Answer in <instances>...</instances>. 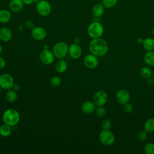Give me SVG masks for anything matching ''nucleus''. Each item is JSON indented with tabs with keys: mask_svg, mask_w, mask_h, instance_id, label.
I'll use <instances>...</instances> for the list:
<instances>
[{
	"mask_svg": "<svg viewBox=\"0 0 154 154\" xmlns=\"http://www.w3.org/2000/svg\"><path fill=\"white\" fill-rule=\"evenodd\" d=\"M88 48L90 52L97 57L105 55L108 51L106 41L101 37L93 38L89 43Z\"/></svg>",
	"mask_w": 154,
	"mask_h": 154,
	"instance_id": "obj_1",
	"label": "nucleus"
},
{
	"mask_svg": "<svg viewBox=\"0 0 154 154\" xmlns=\"http://www.w3.org/2000/svg\"><path fill=\"white\" fill-rule=\"evenodd\" d=\"M2 120L4 123L13 126L19 123L20 114L16 109L10 108L5 110L3 113Z\"/></svg>",
	"mask_w": 154,
	"mask_h": 154,
	"instance_id": "obj_2",
	"label": "nucleus"
},
{
	"mask_svg": "<svg viewBox=\"0 0 154 154\" xmlns=\"http://www.w3.org/2000/svg\"><path fill=\"white\" fill-rule=\"evenodd\" d=\"M104 32L103 25L99 22L91 23L87 28V33L92 38L101 37Z\"/></svg>",
	"mask_w": 154,
	"mask_h": 154,
	"instance_id": "obj_3",
	"label": "nucleus"
},
{
	"mask_svg": "<svg viewBox=\"0 0 154 154\" xmlns=\"http://www.w3.org/2000/svg\"><path fill=\"white\" fill-rule=\"evenodd\" d=\"M69 46L64 42L56 43L52 48V52L54 56L58 59H63L68 54Z\"/></svg>",
	"mask_w": 154,
	"mask_h": 154,
	"instance_id": "obj_4",
	"label": "nucleus"
},
{
	"mask_svg": "<svg viewBox=\"0 0 154 154\" xmlns=\"http://www.w3.org/2000/svg\"><path fill=\"white\" fill-rule=\"evenodd\" d=\"M99 139L100 142L105 146H111L115 142V136L109 129H103L99 134Z\"/></svg>",
	"mask_w": 154,
	"mask_h": 154,
	"instance_id": "obj_5",
	"label": "nucleus"
},
{
	"mask_svg": "<svg viewBox=\"0 0 154 154\" xmlns=\"http://www.w3.org/2000/svg\"><path fill=\"white\" fill-rule=\"evenodd\" d=\"M36 9L40 16H46L51 12V5L46 0H40L37 3Z\"/></svg>",
	"mask_w": 154,
	"mask_h": 154,
	"instance_id": "obj_6",
	"label": "nucleus"
},
{
	"mask_svg": "<svg viewBox=\"0 0 154 154\" xmlns=\"http://www.w3.org/2000/svg\"><path fill=\"white\" fill-rule=\"evenodd\" d=\"M13 77L8 73L0 75V87L4 90L11 89L14 84Z\"/></svg>",
	"mask_w": 154,
	"mask_h": 154,
	"instance_id": "obj_7",
	"label": "nucleus"
},
{
	"mask_svg": "<svg viewBox=\"0 0 154 154\" xmlns=\"http://www.w3.org/2000/svg\"><path fill=\"white\" fill-rule=\"evenodd\" d=\"M108 100L107 93L103 91L99 90L95 93L93 96V101L97 106H103Z\"/></svg>",
	"mask_w": 154,
	"mask_h": 154,
	"instance_id": "obj_8",
	"label": "nucleus"
},
{
	"mask_svg": "<svg viewBox=\"0 0 154 154\" xmlns=\"http://www.w3.org/2000/svg\"><path fill=\"white\" fill-rule=\"evenodd\" d=\"M54 55L52 52L49 49H44L41 52L39 55L41 62L45 65H50L54 61Z\"/></svg>",
	"mask_w": 154,
	"mask_h": 154,
	"instance_id": "obj_9",
	"label": "nucleus"
},
{
	"mask_svg": "<svg viewBox=\"0 0 154 154\" xmlns=\"http://www.w3.org/2000/svg\"><path fill=\"white\" fill-rule=\"evenodd\" d=\"M84 65L90 69L96 68L99 64V60L97 57L91 54L87 55L84 59Z\"/></svg>",
	"mask_w": 154,
	"mask_h": 154,
	"instance_id": "obj_10",
	"label": "nucleus"
},
{
	"mask_svg": "<svg viewBox=\"0 0 154 154\" xmlns=\"http://www.w3.org/2000/svg\"><path fill=\"white\" fill-rule=\"evenodd\" d=\"M68 54L72 58L78 59L81 56L82 54L81 47L78 43H72L69 46Z\"/></svg>",
	"mask_w": 154,
	"mask_h": 154,
	"instance_id": "obj_11",
	"label": "nucleus"
},
{
	"mask_svg": "<svg viewBox=\"0 0 154 154\" xmlns=\"http://www.w3.org/2000/svg\"><path fill=\"white\" fill-rule=\"evenodd\" d=\"M46 29L41 26H36L32 29L31 31V36L32 37L38 41L43 40L46 36Z\"/></svg>",
	"mask_w": 154,
	"mask_h": 154,
	"instance_id": "obj_12",
	"label": "nucleus"
},
{
	"mask_svg": "<svg viewBox=\"0 0 154 154\" xmlns=\"http://www.w3.org/2000/svg\"><path fill=\"white\" fill-rule=\"evenodd\" d=\"M130 93L128 90L125 89H121L119 90L116 95V99L117 101L122 105H124L128 102L130 100Z\"/></svg>",
	"mask_w": 154,
	"mask_h": 154,
	"instance_id": "obj_13",
	"label": "nucleus"
},
{
	"mask_svg": "<svg viewBox=\"0 0 154 154\" xmlns=\"http://www.w3.org/2000/svg\"><path fill=\"white\" fill-rule=\"evenodd\" d=\"M13 34L10 29L7 27H2L0 29V40L4 42H8L12 38Z\"/></svg>",
	"mask_w": 154,
	"mask_h": 154,
	"instance_id": "obj_14",
	"label": "nucleus"
},
{
	"mask_svg": "<svg viewBox=\"0 0 154 154\" xmlns=\"http://www.w3.org/2000/svg\"><path fill=\"white\" fill-rule=\"evenodd\" d=\"M23 5L24 3L23 0H10L9 8L11 11L17 13L22 10Z\"/></svg>",
	"mask_w": 154,
	"mask_h": 154,
	"instance_id": "obj_15",
	"label": "nucleus"
},
{
	"mask_svg": "<svg viewBox=\"0 0 154 154\" xmlns=\"http://www.w3.org/2000/svg\"><path fill=\"white\" fill-rule=\"evenodd\" d=\"M81 109L82 112L85 114H91L96 109V105L93 101L87 100L82 103Z\"/></svg>",
	"mask_w": 154,
	"mask_h": 154,
	"instance_id": "obj_16",
	"label": "nucleus"
},
{
	"mask_svg": "<svg viewBox=\"0 0 154 154\" xmlns=\"http://www.w3.org/2000/svg\"><path fill=\"white\" fill-rule=\"evenodd\" d=\"M105 12V7L102 3H96L93 6L92 13L94 17H100L102 16Z\"/></svg>",
	"mask_w": 154,
	"mask_h": 154,
	"instance_id": "obj_17",
	"label": "nucleus"
},
{
	"mask_svg": "<svg viewBox=\"0 0 154 154\" xmlns=\"http://www.w3.org/2000/svg\"><path fill=\"white\" fill-rule=\"evenodd\" d=\"M55 70L60 73H63L65 72L67 69V63L63 59H60L55 65Z\"/></svg>",
	"mask_w": 154,
	"mask_h": 154,
	"instance_id": "obj_18",
	"label": "nucleus"
},
{
	"mask_svg": "<svg viewBox=\"0 0 154 154\" xmlns=\"http://www.w3.org/2000/svg\"><path fill=\"white\" fill-rule=\"evenodd\" d=\"M11 18V13L5 9L0 10V23H5L8 22Z\"/></svg>",
	"mask_w": 154,
	"mask_h": 154,
	"instance_id": "obj_19",
	"label": "nucleus"
},
{
	"mask_svg": "<svg viewBox=\"0 0 154 154\" xmlns=\"http://www.w3.org/2000/svg\"><path fill=\"white\" fill-rule=\"evenodd\" d=\"M142 45L144 49L147 51H154V38L148 37L144 39Z\"/></svg>",
	"mask_w": 154,
	"mask_h": 154,
	"instance_id": "obj_20",
	"label": "nucleus"
},
{
	"mask_svg": "<svg viewBox=\"0 0 154 154\" xmlns=\"http://www.w3.org/2000/svg\"><path fill=\"white\" fill-rule=\"evenodd\" d=\"M145 63L150 66H154V51H147L144 56Z\"/></svg>",
	"mask_w": 154,
	"mask_h": 154,
	"instance_id": "obj_21",
	"label": "nucleus"
},
{
	"mask_svg": "<svg viewBox=\"0 0 154 154\" xmlns=\"http://www.w3.org/2000/svg\"><path fill=\"white\" fill-rule=\"evenodd\" d=\"M5 99L7 101L10 103L14 102L17 99V94L16 91L14 90H8V91L5 94Z\"/></svg>",
	"mask_w": 154,
	"mask_h": 154,
	"instance_id": "obj_22",
	"label": "nucleus"
},
{
	"mask_svg": "<svg viewBox=\"0 0 154 154\" xmlns=\"http://www.w3.org/2000/svg\"><path fill=\"white\" fill-rule=\"evenodd\" d=\"M11 133V126L7 124H3L0 126V135L3 137H8Z\"/></svg>",
	"mask_w": 154,
	"mask_h": 154,
	"instance_id": "obj_23",
	"label": "nucleus"
},
{
	"mask_svg": "<svg viewBox=\"0 0 154 154\" xmlns=\"http://www.w3.org/2000/svg\"><path fill=\"white\" fill-rule=\"evenodd\" d=\"M144 128L147 132H154V118H150L147 119L144 123Z\"/></svg>",
	"mask_w": 154,
	"mask_h": 154,
	"instance_id": "obj_24",
	"label": "nucleus"
},
{
	"mask_svg": "<svg viewBox=\"0 0 154 154\" xmlns=\"http://www.w3.org/2000/svg\"><path fill=\"white\" fill-rule=\"evenodd\" d=\"M141 76L145 79H149L152 76V70L148 67H143L140 70Z\"/></svg>",
	"mask_w": 154,
	"mask_h": 154,
	"instance_id": "obj_25",
	"label": "nucleus"
},
{
	"mask_svg": "<svg viewBox=\"0 0 154 154\" xmlns=\"http://www.w3.org/2000/svg\"><path fill=\"white\" fill-rule=\"evenodd\" d=\"M102 4L106 8H111L114 7L118 2V0H101Z\"/></svg>",
	"mask_w": 154,
	"mask_h": 154,
	"instance_id": "obj_26",
	"label": "nucleus"
},
{
	"mask_svg": "<svg viewBox=\"0 0 154 154\" xmlns=\"http://www.w3.org/2000/svg\"><path fill=\"white\" fill-rule=\"evenodd\" d=\"M61 83V78L58 76H54L51 78L50 84L53 87H58Z\"/></svg>",
	"mask_w": 154,
	"mask_h": 154,
	"instance_id": "obj_27",
	"label": "nucleus"
},
{
	"mask_svg": "<svg viewBox=\"0 0 154 154\" xmlns=\"http://www.w3.org/2000/svg\"><path fill=\"white\" fill-rule=\"evenodd\" d=\"M144 152L147 154H154V143H147L144 148Z\"/></svg>",
	"mask_w": 154,
	"mask_h": 154,
	"instance_id": "obj_28",
	"label": "nucleus"
},
{
	"mask_svg": "<svg viewBox=\"0 0 154 154\" xmlns=\"http://www.w3.org/2000/svg\"><path fill=\"white\" fill-rule=\"evenodd\" d=\"M106 113V109L103 106H99L96 109V114L98 117H100V118L103 117L105 116Z\"/></svg>",
	"mask_w": 154,
	"mask_h": 154,
	"instance_id": "obj_29",
	"label": "nucleus"
},
{
	"mask_svg": "<svg viewBox=\"0 0 154 154\" xmlns=\"http://www.w3.org/2000/svg\"><path fill=\"white\" fill-rule=\"evenodd\" d=\"M101 126L103 129L108 130L111 127V122L109 119H104L101 123Z\"/></svg>",
	"mask_w": 154,
	"mask_h": 154,
	"instance_id": "obj_30",
	"label": "nucleus"
},
{
	"mask_svg": "<svg viewBox=\"0 0 154 154\" xmlns=\"http://www.w3.org/2000/svg\"><path fill=\"white\" fill-rule=\"evenodd\" d=\"M133 109H134V107L132 104L131 103H129V102L123 105V110L126 113H128V114L131 113L133 111Z\"/></svg>",
	"mask_w": 154,
	"mask_h": 154,
	"instance_id": "obj_31",
	"label": "nucleus"
},
{
	"mask_svg": "<svg viewBox=\"0 0 154 154\" xmlns=\"http://www.w3.org/2000/svg\"><path fill=\"white\" fill-rule=\"evenodd\" d=\"M147 138V132L145 130L140 131L138 134V138L140 141H145Z\"/></svg>",
	"mask_w": 154,
	"mask_h": 154,
	"instance_id": "obj_32",
	"label": "nucleus"
},
{
	"mask_svg": "<svg viewBox=\"0 0 154 154\" xmlns=\"http://www.w3.org/2000/svg\"><path fill=\"white\" fill-rule=\"evenodd\" d=\"M5 66H6L5 60L3 57H0V69L4 68L5 67Z\"/></svg>",
	"mask_w": 154,
	"mask_h": 154,
	"instance_id": "obj_33",
	"label": "nucleus"
},
{
	"mask_svg": "<svg viewBox=\"0 0 154 154\" xmlns=\"http://www.w3.org/2000/svg\"><path fill=\"white\" fill-rule=\"evenodd\" d=\"M23 1L24 4L31 5L34 2V0H23Z\"/></svg>",
	"mask_w": 154,
	"mask_h": 154,
	"instance_id": "obj_34",
	"label": "nucleus"
},
{
	"mask_svg": "<svg viewBox=\"0 0 154 154\" xmlns=\"http://www.w3.org/2000/svg\"><path fill=\"white\" fill-rule=\"evenodd\" d=\"M144 42V39L143 38H141V37H139L137 39V43L138 44V45H143V43Z\"/></svg>",
	"mask_w": 154,
	"mask_h": 154,
	"instance_id": "obj_35",
	"label": "nucleus"
},
{
	"mask_svg": "<svg viewBox=\"0 0 154 154\" xmlns=\"http://www.w3.org/2000/svg\"><path fill=\"white\" fill-rule=\"evenodd\" d=\"M13 90H14V91H17L19 90V88H20V87H19V85H16V84H14V85H13Z\"/></svg>",
	"mask_w": 154,
	"mask_h": 154,
	"instance_id": "obj_36",
	"label": "nucleus"
},
{
	"mask_svg": "<svg viewBox=\"0 0 154 154\" xmlns=\"http://www.w3.org/2000/svg\"><path fill=\"white\" fill-rule=\"evenodd\" d=\"M44 49H49V46L48 45H45L44 46Z\"/></svg>",
	"mask_w": 154,
	"mask_h": 154,
	"instance_id": "obj_37",
	"label": "nucleus"
},
{
	"mask_svg": "<svg viewBox=\"0 0 154 154\" xmlns=\"http://www.w3.org/2000/svg\"><path fill=\"white\" fill-rule=\"evenodd\" d=\"M2 46L0 45V55H1V54L2 53Z\"/></svg>",
	"mask_w": 154,
	"mask_h": 154,
	"instance_id": "obj_38",
	"label": "nucleus"
},
{
	"mask_svg": "<svg viewBox=\"0 0 154 154\" xmlns=\"http://www.w3.org/2000/svg\"><path fill=\"white\" fill-rule=\"evenodd\" d=\"M152 34H153V37H154V28H153V29H152Z\"/></svg>",
	"mask_w": 154,
	"mask_h": 154,
	"instance_id": "obj_39",
	"label": "nucleus"
},
{
	"mask_svg": "<svg viewBox=\"0 0 154 154\" xmlns=\"http://www.w3.org/2000/svg\"><path fill=\"white\" fill-rule=\"evenodd\" d=\"M152 78L154 79V72H153V74H152Z\"/></svg>",
	"mask_w": 154,
	"mask_h": 154,
	"instance_id": "obj_40",
	"label": "nucleus"
},
{
	"mask_svg": "<svg viewBox=\"0 0 154 154\" xmlns=\"http://www.w3.org/2000/svg\"><path fill=\"white\" fill-rule=\"evenodd\" d=\"M2 88L0 87V93H1V91H2Z\"/></svg>",
	"mask_w": 154,
	"mask_h": 154,
	"instance_id": "obj_41",
	"label": "nucleus"
}]
</instances>
